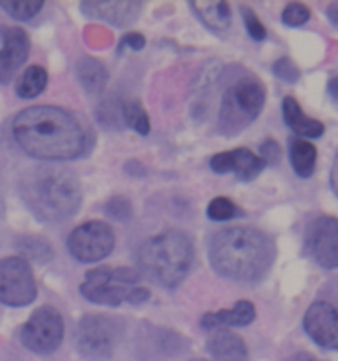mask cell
Wrapping results in <instances>:
<instances>
[{
  "label": "cell",
  "instance_id": "obj_1",
  "mask_svg": "<svg viewBox=\"0 0 338 361\" xmlns=\"http://www.w3.org/2000/svg\"><path fill=\"white\" fill-rule=\"evenodd\" d=\"M13 137L27 155L70 161L87 152V133L73 113L56 106H32L13 120Z\"/></svg>",
  "mask_w": 338,
  "mask_h": 361
},
{
  "label": "cell",
  "instance_id": "obj_2",
  "mask_svg": "<svg viewBox=\"0 0 338 361\" xmlns=\"http://www.w3.org/2000/svg\"><path fill=\"white\" fill-rule=\"evenodd\" d=\"M210 264L218 275L236 282H259L275 261V243L264 231L249 226L215 233L208 247Z\"/></svg>",
  "mask_w": 338,
  "mask_h": 361
},
{
  "label": "cell",
  "instance_id": "obj_3",
  "mask_svg": "<svg viewBox=\"0 0 338 361\" xmlns=\"http://www.w3.org/2000/svg\"><path fill=\"white\" fill-rule=\"evenodd\" d=\"M21 196L42 222H63L81 207V185L74 173L62 168H35L21 182Z\"/></svg>",
  "mask_w": 338,
  "mask_h": 361
},
{
  "label": "cell",
  "instance_id": "obj_4",
  "mask_svg": "<svg viewBox=\"0 0 338 361\" xmlns=\"http://www.w3.org/2000/svg\"><path fill=\"white\" fill-rule=\"evenodd\" d=\"M192 263V240L180 229H168L151 236L137 252L141 274L162 288H176L189 275Z\"/></svg>",
  "mask_w": 338,
  "mask_h": 361
},
{
  "label": "cell",
  "instance_id": "obj_5",
  "mask_svg": "<svg viewBox=\"0 0 338 361\" xmlns=\"http://www.w3.org/2000/svg\"><path fill=\"white\" fill-rule=\"evenodd\" d=\"M264 101H266V88L263 81L254 76H245L234 81L222 97L218 130L225 136L242 133L259 116Z\"/></svg>",
  "mask_w": 338,
  "mask_h": 361
},
{
  "label": "cell",
  "instance_id": "obj_6",
  "mask_svg": "<svg viewBox=\"0 0 338 361\" xmlns=\"http://www.w3.org/2000/svg\"><path fill=\"white\" fill-rule=\"evenodd\" d=\"M139 284V275L132 268H94L87 271L80 291L95 305L116 307L129 302L130 295Z\"/></svg>",
  "mask_w": 338,
  "mask_h": 361
},
{
  "label": "cell",
  "instance_id": "obj_7",
  "mask_svg": "<svg viewBox=\"0 0 338 361\" xmlns=\"http://www.w3.org/2000/svg\"><path fill=\"white\" fill-rule=\"evenodd\" d=\"M118 342V323L102 314L81 317L76 330V348L83 358L108 361Z\"/></svg>",
  "mask_w": 338,
  "mask_h": 361
},
{
  "label": "cell",
  "instance_id": "obj_8",
  "mask_svg": "<svg viewBox=\"0 0 338 361\" xmlns=\"http://www.w3.org/2000/svg\"><path fill=\"white\" fill-rule=\"evenodd\" d=\"M63 338V319L53 307L35 310L20 331V341L28 351L51 355L60 348Z\"/></svg>",
  "mask_w": 338,
  "mask_h": 361
},
{
  "label": "cell",
  "instance_id": "obj_9",
  "mask_svg": "<svg viewBox=\"0 0 338 361\" xmlns=\"http://www.w3.org/2000/svg\"><path fill=\"white\" fill-rule=\"evenodd\" d=\"M35 296L37 286L27 259L20 256L0 259V303L7 307H27Z\"/></svg>",
  "mask_w": 338,
  "mask_h": 361
},
{
  "label": "cell",
  "instance_id": "obj_10",
  "mask_svg": "<svg viewBox=\"0 0 338 361\" xmlns=\"http://www.w3.org/2000/svg\"><path fill=\"white\" fill-rule=\"evenodd\" d=\"M67 247L80 263H97L115 249V233L106 222L88 221L70 233Z\"/></svg>",
  "mask_w": 338,
  "mask_h": 361
},
{
  "label": "cell",
  "instance_id": "obj_11",
  "mask_svg": "<svg viewBox=\"0 0 338 361\" xmlns=\"http://www.w3.org/2000/svg\"><path fill=\"white\" fill-rule=\"evenodd\" d=\"M305 245L313 261L324 270L338 268V219L323 215L310 222Z\"/></svg>",
  "mask_w": 338,
  "mask_h": 361
},
{
  "label": "cell",
  "instance_id": "obj_12",
  "mask_svg": "<svg viewBox=\"0 0 338 361\" xmlns=\"http://www.w3.org/2000/svg\"><path fill=\"white\" fill-rule=\"evenodd\" d=\"M306 335L317 345L338 351V309L327 302H315L303 317Z\"/></svg>",
  "mask_w": 338,
  "mask_h": 361
},
{
  "label": "cell",
  "instance_id": "obj_13",
  "mask_svg": "<svg viewBox=\"0 0 338 361\" xmlns=\"http://www.w3.org/2000/svg\"><path fill=\"white\" fill-rule=\"evenodd\" d=\"M210 168L218 175L232 173L239 182H252L261 175L266 164L259 155L249 148H234L229 152H220L210 159Z\"/></svg>",
  "mask_w": 338,
  "mask_h": 361
},
{
  "label": "cell",
  "instance_id": "obj_14",
  "mask_svg": "<svg viewBox=\"0 0 338 361\" xmlns=\"http://www.w3.org/2000/svg\"><path fill=\"white\" fill-rule=\"evenodd\" d=\"M2 49H0V83H9L18 69L25 63L30 53V39L23 28L6 27L0 32Z\"/></svg>",
  "mask_w": 338,
  "mask_h": 361
},
{
  "label": "cell",
  "instance_id": "obj_15",
  "mask_svg": "<svg viewBox=\"0 0 338 361\" xmlns=\"http://www.w3.org/2000/svg\"><path fill=\"white\" fill-rule=\"evenodd\" d=\"M81 11L87 16L101 18L116 27H127L134 23L141 11L139 2H83Z\"/></svg>",
  "mask_w": 338,
  "mask_h": 361
},
{
  "label": "cell",
  "instance_id": "obj_16",
  "mask_svg": "<svg viewBox=\"0 0 338 361\" xmlns=\"http://www.w3.org/2000/svg\"><path fill=\"white\" fill-rule=\"evenodd\" d=\"M254 319H256V307L246 300H242L232 309L204 314L201 319V326L204 330H217V328L224 326H249Z\"/></svg>",
  "mask_w": 338,
  "mask_h": 361
},
{
  "label": "cell",
  "instance_id": "obj_17",
  "mask_svg": "<svg viewBox=\"0 0 338 361\" xmlns=\"http://www.w3.org/2000/svg\"><path fill=\"white\" fill-rule=\"evenodd\" d=\"M206 348L215 361H249V348L243 338L227 330L215 331Z\"/></svg>",
  "mask_w": 338,
  "mask_h": 361
},
{
  "label": "cell",
  "instance_id": "obj_18",
  "mask_svg": "<svg viewBox=\"0 0 338 361\" xmlns=\"http://www.w3.org/2000/svg\"><path fill=\"white\" fill-rule=\"evenodd\" d=\"M282 116L285 126L294 130L301 137H320L324 134V123L315 118H310L303 113L301 106L294 97L287 95L282 101Z\"/></svg>",
  "mask_w": 338,
  "mask_h": 361
},
{
  "label": "cell",
  "instance_id": "obj_19",
  "mask_svg": "<svg viewBox=\"0 0 338 361\" xmlns=\"http://www.w3.org/2000/svg\"><path fill=\"white\" fill-rule=\"evenodd\" d=\"M76 76L88 94H101L108 83V71L99 60L83 56L76 63Z\"/></svg>",
  "mask_w": 338,
  "mask_h": 361
},
{
  "label": "cell",
  "instance_id": "obj_20",
  "mask_svg": "<svg viewBox=\"0 0 338 361\" xmlns=\"http://www.w3.org/2000/svg\"><path fill=\"white\" fill-rule=\"evenodd\" d=\"M289 159H291L292 169L301 178H308L315 171L317 148L310 141L301 137H292L289 143Z\"/></svg>",
  "mask_w": 338,
  "mask_h": 361
},
{
  "label": "cell",
  "instance_id": "obj_21",
  "mask_svg": "<svg viewBox=\"0 0 338 361\" xmlns=\"http://www.w3.org/2000/svg\"><path fill=\"white\" fill-rule=\"evenodd\" d=\"M190 7L211 30H225L231 25V9L227 2H192Z\"/></svg>",
  "mask_w": 338,
  "mask_h": 361
},
{
  "label": "cell",
  "instance_id": "obj_22",
  "mask_svg": "<svg viewBox=\"0 0 338 361\" xmlns=\"http://www.w3.org/2000/svg\"><path fill=\"white\" fill-rule=\"evenodd\" d=\"M48 85V73L41 66H30L16 81V94L21 99H34Z\"/></svg>",
  "mask_w": 338,
  "mask_h": 361
},
{
  "label": "cell",
  "instance_id": "obj_23",
  "mask_svg": "<svg viewBox=\"0 0 338 361\" xmlns=\"http://www.w3.org/2000/svg\"><path fill=\"white\" fill-rule=\"evenodd\" d=\"M120 115H122L125 126L136 130L137 134H143L144 136V134L150 133V118H148L141 102L136 101V99L123 101L122 106H120Z\"/></svg>",
  "mask_w": 338,
  "mask_h": 361
},
{
  "label": "cell",
  "instance_id": "obj_24",
  "mask_svg": "<svg viewBox=\"0 0 338 361\" xmlns=\"http://www.w3.org/2000/svg\"><path fill=\"white\" fill-rule=\"evenodd\" d=\"M42 0H0V7L11 18L20 21H27L34 18L42 9Z\"/></svg>",
  "mask_w": 338,
  "mask_h": 361
},
{
  "label": "cell",
  "instance_id": "obj_25",
  "mask_svg": "<svg viewBox=\"0 0 338 361\" xmlns=\"http://www.w3.org/2000/svg\"><path fill=\"white\" fill-rule=\"evenodd\" d=\"M243 212L232 203L231 200L224 196H218L215 197L213 201H210L208 204V217L211 221H217V222H224V221H231V219L239 217Z\"/></svg>",
  "mask_w": 338,
  "mask_h": 361
},
{
  "label": "cell",
  "instance_id": "obj_26",
  "mask_svg": "<svg viewBox=\"0 0 338 361\" xmlns=\"http://www.w3.org/2000/svg\"><path fill=\"white\" fill-rule=\"evenodd\" d=\"M21 252H23L27 257H30V259L41 261V263L49 261L53 257L51 247H49L46 242H42V240H37V238L23 240V242H21Z\"/></svg>",
  "mask_w": 338,
  "mask_h": 361
},
{
  "label": "cell",
  "instance_id": "obj_27",
  "mask_svg": "<svg viewBox=\"0 0 338 361\" xmlns=\"http://www.w3.org/2000/svg\"><path fill=\"white\" fill-rule=\"evenodd\" d=\"M239 13H242L243 23H245V28L246 32H249L250 37L257 42L264 41V39H266V28H264V25L261 23L257 14L254 13L249 6H239Z\"/></svg>",
  "mask_w": 338,
  "mask_h": 361
},
{
  "label": "cell",
  "instance_id": "obj_28",
  "mask_svg": "<svg viewBox=\"0 0 338 361\" xmlns=\"http://www.w3.org/2000/svg\"><path fill=\"white\" fill-rule=\"evenodd\" d=\"M310 20V9L305 4L292 2L282 13V21H284L287 27H299V25H305Z\"/></svg>",
  "mask_w": 338,
  "mask_h": 361
},
{
  "label": "cell",
  "instance_id": "obj_29",
  "mask_svg": "<svg viewBox=\"0 0 338 361\" xmlns=\"http://www.w3.org/2000/svg\"><path fill=\"white\" fill-rule=\"evenodd\" d=\"M275 76L280 78L285 83H296L299 80V69L289 56H280L277 62L273 63Z\"/></svg>",
  "mask_w": 338,
  "mask_h": 361
},
{
  "label": "cell",
  "instance_id": "obj_30",
  "mask_svg": "<svg viewBox=\"0 0 338 361\" xmlns=\"http://www.w3.org/2000/svg\"><path fill=\"white\" fill-rule=\"evenodd\" d=\"M106 214L116 221H127L132 215V204L127 197L115 196L106 203Z\"/></svg>",
  "mask_w": 338,
  "mask_h": 361
},
{
  "label": "cell",
  "instance_id": "obj_31",
  "mask_svg": "<svg viewBox=\"0 0 338 361\" xmlns=\"http://www.w3.org/2000/svg\"><path fill=\"white\" fill-rule=\"evenodd\" d=\"M280 155H282V148L275 140H266L259 147V157L263 159L266 166L277 164V162L280 161Z\"/></svg>",
  "mask_w": 338,
  "mask_h": 361
},
{
  "label": "cell",
  "instance_id": "obj_32",
  "mask_svg": "<svg viewBox=\"0 0 338 361\" xmlns=\"http://www.w3.org/2000/svg\"><path fill=\"white\" fill-rule=\"evenodd\" d=\"M144 44H146V41H144L143 35L137 34V32H130V34L123 35L122 41H120V48H122V46H129L130 49H143Z\"/></svg>",
  "mask_w": 338,
  "mask_h": 361
},
{
  "label": "cell",
  "instance_id": "obj_33",
  "mask_svg": "<svg viewBox=\"0 0 338 361\" xmlns=\"http://www.w3.org/2000/svg\"><path fill=\"white\" fill-rule=\"evenodd\" d=\"M330 182H331V189H333V192L338 196V152H337V155H334L333 168H331Z\"/></svg>",
  "mask_w": 338,
  "mask_h": 361
},
{
  "label": "cell",
  "instance_id": "obj_34",
  "mask_svg": "<svg viewBox=\"0 0 338 361\" xmlns=\"http://www.w3.org/2000/svg\"><path fill=\"white\" fill-rule=\"evenodd\" d=\"M326 16H327V20H330L331 23L338 28V2H333L327 6Z\"/></svg>",
  "mask_w": 338,
  "mask_h": 361
},
{
  "label": "cell",
  "instance_id": "obj_35",
  "mask_svg": "<svg viewBox=\"0 0 338 361\" xmlns=\"http://www.w3.org/2000/svg\"><path fill=\"white\" fill-rule=\"evenodd\" d=\"M287 361H323L319 358H315L313 355H310V353H296V355H292L291 358H289Z\"/></svg>",
  "mask_w": 338,
  "mask_h": 361
},
{
  "label": "cell",
  "instance_id": "obj_36",
  "mask_svg": "<svg viewBox=\"0 0 338 361\" xmlns=\"http://www.w3.org/2000/svg\"><path fill=\"white\" fill-rule=\"evenodd\" d=\"M327 92H330L334 99H338V76L331 78L330 83H327Z\"/></svg>",
  "mask_w": 338,
  "mask_h": 361
},
{
  "label": "cell",
  "instance_id": "obj_37",
  "mask_svg": "<svg viewBox=\"0 0 338 361\" xmlns=\"http://www.w3.org/2000/svg\"><path fill=\"white\" fill-rule=\"evenodd\" d=\"M194 361H206V360H194Z\"/></svg>",
  "mask_w": 338,
  "mask_h": 361
}]
</instances>
